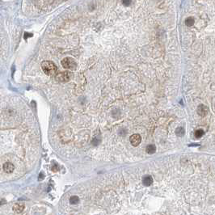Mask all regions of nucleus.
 Masks as SVG:
<instances>
[{
    "mask_svg": "<svg viewBox=\"0 0 215 215\" xmlns=\"http://www.w3.org/2000/svg\"><path fill=\"white\" fill-rule=\"evenodd\" d=\"M146 152L150 155H152V154L155 153L156 151V146L155 145H148L146 146Z\"/></svg>",
    "mask_w": 215,
    "mask_h": 215,
    "instance_id": "obj_9",
    "label": "nucleus"
},
{
    "mask_svg": "<svg viewBox=\"0 0 215 215\" xmlns=\"http://www.w3.org/2000/svg\"><path fill=\"white\" fill-rule=\"evenodd\" d=\"M62 65L65 69L75 70L77 67V63L72 57H65L62 61Z\"/></svg>",
    "mask_w": 215,
    "mask_h": 215,
    "instance_id": "obj_2",
    "label": "nucleus"
},
{
    "mask_svg": "<svg viewBox=\"0 0 215 215\" xmlns=\"http://www.w3.org/2000/svg\"><path fill=\"white\" fill-rule=\"evenodd\" d=\"M41 68L44 73L49 76H53L57 73V66L51 61H44L41 63Z\"/></svg>",
    "mask_w": 215,
    "mask_h": 215,
    "instance_id": "obj_1",
    "label": "nucleus"
},
{
    "mask_svg": "<svg viewBox=\"0 0 215 215\" xmlns=\"http://www.w3.org/2000/svg\"><path fill=\"white\" fill-rule=\"evenodd\" d=\"M122 3L125 6H129L131 3V0H122Z\"/></svg>",
    "mask_w": 215,
    "mask_h": 215,
    "instance_id": "obj_14",
    "label": "nucleus"
},
{
    "mask_svg": "<svg viewBox=\"0 0 215 215\" xmlns=\"http://www.w3.org/2000/svg\"><path fill=\"white\" fill-rule=\"evenodd\" d=\"M79 202V198L77 196H73L70 197V204H78Z\"/></svg>",
    "mask_w": 215,
    "mask_h": 215,
    "instance_id": "obj_11",
    "label": "nucleus"
},
{
    "mask_svg": "<svg viewBox=\"0 0 215 215\" xmlns=\"http://www.w3.org/2000/svg\"><path fill=\"white\" fill-rule=\"evenodd\" d=\"M203 134H204V131L202 129H198V130H196L195 132V137L196 138H201L203 136Z\"/></svg>",
    "mask_w": 215,
    "mask_h": 215,
    "instance_id": "obj_13",
    "label": "nucleus"
},
{
    "mask_svg": "<svg viewBox=\"0 0 215 215\" xmlns=\"http://www.w3.org/2000/svg\"><path fill=\"white\" fill-rule=\"evenodd\" d=\"M24 208H25V205L24 203H16L13 205L12 209L15 213H16V214H21V213L24 211Z\"/></svg>",
    "mask_w": 215,
    "mask_h": 215,
    "instance_id": "obj_5",
    "label": "nucleus"
},
{
    "mask_svg": "<svg viewBox=\"0 0 215 215\" xmlns=\"http://www.w3.org/2000/svg\"><path fill=\"white\" fill-rule=\"evenodd\" d=\"M175 132H176V134L178 135V136L181 137L184 134V129H183L182 127H179V128H177L176 130H175Z\"/></svg>",
    "mask_w": 215,
    "mask_h": 215,
    "instance_id": "obj_12",
    "label": "nucleus"
},
{
    "mask_svg": "<svg viewBox=\"0 0 215 215\" xmlns=\"http://www.w3.org/2000/svg\"><path fill=\"white\" fill-rule=\"evenodd\" d=\"M71 73L69 71H65L62 72V73H59L56 75V79L59 82H67L71 78Z\"/></svg>",
    "mask_w": 215,
    "mask_h": 215,
    "instance_id": "obj_3",
    "label": "nucleus"
},
{
    "mask_svg": "<svg viewBox=\"0 0 215 215\" xmlns=\"http://www.w3.org/2000/svg\"><path fill=\"white\" fill-rule=\"evenodd\" d=\"M130 143L132 144V146H138L142 142V138L139 134L138 133H135V134H133L132 136L130 137Z\"/></svg>",
    "mask_w": 215,
    "mask_h": 215,
    "instance_id": "obj_4",
    "label": "nucleus"
},
{
    "mask_svg": "<svg viewBox=\"0 0 215 215\" xmlns=\"http://www.w3.org/2000/svg\"><path fill=\"white\" fill-rule=\"evenodd\" d=\"M185 24L187 26H188V27H191V26H192L194 24V19L192 17H188L187 18L186 20H185Z\"/></svg>",
    "mask_w": 215,
    "mask_h": 215,
    "instance_id": "obj_10",
    "label": "nucleus"
},
{
    "mask_svg": "<svg viewBox=\"0 0 215 215\" xmlns=\"http://www.w3.org/2000/svg\"><path fill=\"white\" fill-rule=\"evenodd\" d=\"M3 171L5 172H7V173H12L15 170V166L13 165V163H12L7 162L3 164Z\"/></svg>",
    "mask_w": 215,
    "mask_h": 215,
    "instance_id": "obj_6",
    "label": "nucleus"
},
{
    "mask_svg": "<svg viewBox=\"0 0 215 215\" xmlns=\"http://www.w3.org/2000/svg\"><path fill=\"white\" fill-rule=\"evenodd\" d=\"M28 36H32V34H28V33H25V36H24V38L27 39Z\"/></svg>",
    "mask_w": 215,
    "mask_h": 215,
    "instance_id": "obj_15",
    "label": "nucleus"
},
{
    "mask_svg": "<svg viewBox=\"0 0 215 215\" xmlns=\"http://www.w3.org/2000/svg\"><path fill=\"white\" fill-rule=\"evenodd\" d=\"M208 110H209L208 108L205 106V105H200L197 108V112L200 116H204L208 113Z\"/></svg>",
    "mask_w": 215,
    "mask_h": 215,
    "instance_id": "obj_7",
    "label": "nucleus"
},
{
    "mask_svg": "<svg viewBox=\"0 0 215 215\" xmlns=\"http://www.w3.org/2000/svg\"><path fill=\"white\" fill-rule=\"evenodd\" d=\"M142 183L145 186H150L153 183V179L151 175H145L142 178Z\"/></svg>",
    "mask_w": 215,
    "mask_h": 215,
    "instance_id": "obj_8",
    "label": "nucleus"
}]
</instances>
